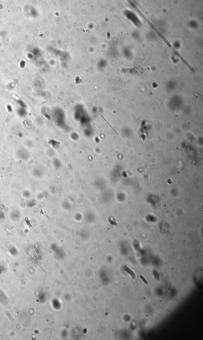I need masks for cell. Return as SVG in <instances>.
Segmentation results:
<instances>
[{
    "instance_id": "cell-1",
    "label": "cell",
    "mask_w": 203,
    "mask_h": 340,
    "mask_svg": "<svg viewBox=\"0 0 203 340\" xmlns=\"http://www.w3.org/2000/svg\"><path fill=\"white\" fill-rule=\"evenodd\" d=\"M140 278H141V279L143 280V281H144V283H145V284H148V281H146V279H145V278H144V277L143 276L141 275V276H140Z\"/></svg>"
}]
</instances>
